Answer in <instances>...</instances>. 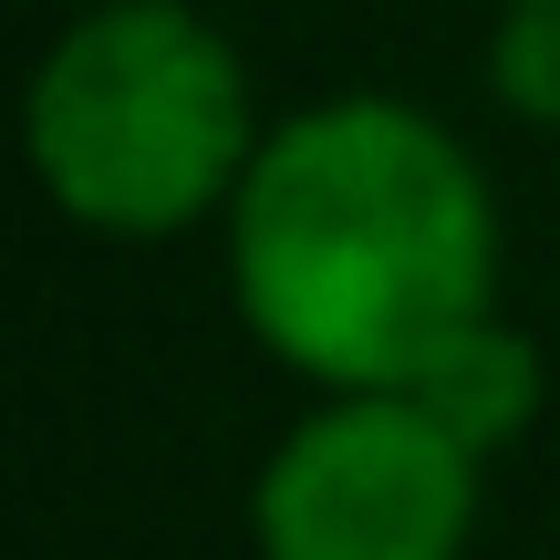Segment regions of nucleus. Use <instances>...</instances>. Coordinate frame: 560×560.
<instances>
[{
  "label": "nucleus",
  "mask_w": 560,
  "mask_h": 560,
  "mask_svg": "<svg viewBox=\"0 0 560 560\" xmlns=\"http://www.w3.org/2000/svg\"><path fill=\"white\" fill-rule=\"evenodd\" d=\"M219 240L249 342L322 395L416 384L436 342L499 312V187L395 94L280 115Z\"/></svg>",
  "instance_id": "f257e3e1"
},
{
  "label": "nucleus",
  "mask_w": 560,
  "mask_h": 560,
  "mask_svg": "<svg viewBox=\"0 0 560 560\" xmlns=\"http://www.w3.org/2000/svg\"><path fill=\"white\" fill-rule=\"evenodd\" d=\"M260 136L249 62L198 0H94L52 32L21 94L42 198L94 240H177L229 219Z\"/></svg>",
  "instance_id": "f03ea898"
},
{
  "label": "nucleus",
  "mask_w": 560,
  "mask_h": 560,
  "mask_svg": "<svg viewBox=\"0 0 560 560\" xmlns=\"http://www.w3.org/2000/svg\"><path fill=\"white\" fill-rule=\"evenodd\" d=\"M488 457L405 384L322 395L249 478L260 560H467Z\"/></svg>",
  "instance_id": "7ed1b4c3"
},
{
  "label": "nucleus",
  "mask_w": 560,
  "mask_h": 560,
  "mask_svg": "<svg viewBox=\"0 0 560 560\" xmlns=\"http://www.w3.org/2000/svg\"><path fill=\"white\" fill-rule=\"evenodd\" d=\"M405 395H416L436 425H457L478 457H499V446L529 436V416H540L550 374H540V342H529L520 322L478 312L457 342H436V353H425V374L405 384Z\"/></svg>",
  "instance_id": "20e7f679"
},
{
  "label": "nucleus",
  "mask_w": 560,
  "mask_h": 560,
  "mask_svg": "<svg viewBox=\"0 0 560 560\" xmlns=\"http://www.w3.org/2000/svg\"><path fill=\"white\" fill-rule=\"evenodd\" d=\"M488 94L529 136H560V0H499L488 32Z\"/></svg>",
  "instance_id": "39448f33"
}]
</instances>
